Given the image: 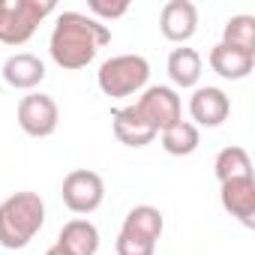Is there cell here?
<instances>
[{
    "label": "cell",
    "instance_id": "22",
    "mask_svg": "<svg viewBox=\"0 0 255 255\" xmlns=\"http://www.w3.org/2000/svg\"><path fill=\"white\" fill-rule=\"evenodd\" d=\"M6 3L9 0H0V24H3V15H6Z\"/></svg>",
    "mask_w": 255,
    "mask_h": 255
},
{
    "label": "cell",
    "instance_id": "13",
    "mask_svg": "<svg viewBox=\"0 0 255 255\" xmlns=\"http://www.w3.org/2000/svg\"><path fill=\"white\" fill-rule=\"evenodd\" d=\"M3 81L12 90H33L45 81V63L36 54L18 51L3 60Z\"/></svg>",
    "mask_w": 255,
    "mask_h": 255
},
{
    "label": "cell",
    "instance_id": "7",
    "mask_svg": "<svg viewBox=\"0 0 255 255\" xmlns=\"http://www.w3.org/2000/svg\"><path fill=\"white\" fill-rule=\"evenodd\" d=\"M60 195H63V204L72 213L87 216V213L99 210V204L105 201V180L90 168H75L63 177Z\"/></svg>",
    "mask_w": 255,
    "mask_h": 255
},
{
    "label": "cell",
    "instance_id": "14",
    "mask_svg": "<svg viewBox=\"0 0 255 255\" xmlns=\"http://www.w3.org/2000/svg\"><path fill=\"white\" fill-rule=\"evenodd\" d=\"M207 63L210 69L219 75V78H228V81H243L252 69H255V54H246V51H237L225 42H216L207 54Z\"/></svg>",
    "mask_w": 255,
    "mask_h": 255
},
{
    "label": "cell",
    "instance_id": "8",
    "mask_svg": "<svg viewBox=\"0 0 255 255\" xmlns=\"http://www.w3.org/2000/svg\"><path fill=\"white\" fill-rule=\"evenodd\" d=\"M15 117H18V126L24 135L48 138V135H54L57 123H60V108L48 93H27V96H21Z\"/></svg>",
    "mask_w": 255,
    "mask_h": 255
},
{
    "label": "cell",
    "instance_id": "17",
    "mask_svg": "<svg viewBox=\"0 0 255 255\" xmlns=\"http://www.w3.org/2000/svg\"><path fill=\"white\" fill-rule=\"evenodd\" d=\"M159 141H162V150L168 156H189L198 150L201 144V132H198V126L189 123V120H177L171 123L168 129L159 132Z\"/></svg>",
    "mask_w": 255,
    "mask_h": 255
},
{
    "label": "cell",
    "instance_id": "6",
    "mask_svg": "<svg viewBox=\"0 0 255 255\" xmlns=\"http://www.w3.org/2000/svg\"><path fill=\"white\" fill-rule=\"evenodd\" d=\"M132 105L138 108V114L153 126L156 132L168 129V126L177 123V120H183V102H180L177 90L168 87V84H150V87H144Z\"/></svg>",
    "mask_w": 255,
    "mask_h": 255
},
{
    "label": "cell",
    "instance_id": "1",
    "mask_svg": "<svg viewBox=\"0 0 255 255\" xmlns=\"http://www.w3.org/2000/svg\"><path fill=\"white\" fill-rule=\"evenodd\" d=\"M108 42H111L108 24H102L84 12L66 9L54 21L51 39H48V54L60 69H84L99 54V48H105Z\"/></svg>",
    "mask_w": 255,
    "mask_h": 255
},
{
    "label": "cell",
    "instance_id": "15",
    "mask_svg": "<svg viewBox=\"0 0 255 255\" xmlns=\"http://www.w3.org/2000/svg\"><path fill=\"white\" fill-rule=\"evenodd\" d=\"M165 69H168V78H171L174 87H180V90H189V87H192V90H195L198 81H201L204 60H201V54H198L195 48L180 45V48H174V51L168 54Z\"/></svg>",
    "mask_w": 255,
    "mask_h": 255
},
{
    "label": "cell",
    "instance_id": "5",
    "mask_svg": "<svg viewBox=\"0 0 255 255\" xmlns=\"http://www.w3.org/2000/svg\"><path fill=\"white\" fill-rule=\"evenodd\" d=\"M54 9H57L54 0H9L3 24H0V42L3 45H24Z\"/></svg>",
    "mask_w": 255,
    "mask_h": 255
},
{
    "label": "cell",
    "instance_id": "9",
    "mask_svg": "<svg viewBox=\"0 0 255 255\" xmlns=\"http://www.w3.org/2000/svg\"><path fill=\"white\" fill-rule=\"evenodd\" d=\"M231 114V99L222 87H195L192 96H189V123L195 126H207V129H213V126H222Z\"/></svg>",
    "mask_w": 255,
    "mask_h": 255
},
{
    "label": "cell",
    "instance_id": "20",
    "mask_svg": "<svg viewBox=\"0 0 255 255\" xmlns=\"http://www.w3.org/2000/svg\"><path fill=\"white\" fill-rule=\"evenodd\" d=\"M87 9H90V18L108 24V21H117V18H123L129 12V0H111V3L108 0H90Z\"/></svg>",
    "mask_w": 255,
    "mask_h": 255
},
{
    "label": "cell",
    "instance_id": "3",
    "mask_svg": "<svg viewBox=\"0 0 255 255\" xmlns=\"http://www.w3.org/2000/svg\"><path fill=\"white\" fill-rule=\"evenodd\" d=\"M147 81H150V63L141 54H114L96 72L99 90L111 99L138 96L147 87Z\"/></svg>",
    "mask_w": 255,
    "mask_h": 255
},
{
    "label": "cell",
    "instance_id": "19",
    "mask_svg": "<svg viewBox=\"0 0 255 255\" xmlns=\"http://www.w3.org/2000/svg\"><path fill=\"white\" fill-rule=\"evenodd\" d=\"M222 42L237 48V51L255 54V18L252 15H231L222 27Z\"/></svg>",
    "mask_w": 255,
    "mask_h": 255
},
{
    "label": "cell",
    "instance_id": "4",
    "mask_svg": "<svg viewBox=\"0 0 255 255\" xmlns=\"http://www.w3.org/2000/svg\"><path fill=\"white\" fill-rule=\"evenodd\" d=\"M162 228H165V219H162L159 207H153V204L132 207L123 216V225H120V234L114 243L117 255H153L156 243L162 237Z\"/></svg>",
    "mask_w": 255,
    "mask_h": 255
},
{
    "label": "cell",
    "instance_id": "11",
    "mask_svg": "<svg viewBox=\"0 0 255 255\" xmlns=\"http://www.w3.org/2000/svg\"><path fill=\"white\" fill-rule=\"evenodd\" d=\"M219 201L228 216H234L246 228H255V177L219 183Z\"/></svg>",
    "mask_w": 255,
    "mask_h": 255
},
{
    "label": "cell",
    "instance_id": "18",
    "mask_svg": "<svg viewBox=\"0 0 255 255\" xmlns=\"http://www.w3.org/2000/svg\"><path fill=\"white\" fill-rule=\"evenodd\" d=\"M213 174H216L219 183L240 180V177H252V159H249V153L240 144L222 147L216 153V159H213Z\"/></svg>",
    "mask_w": 255,
    "mask_h": 255
},
{
    "label": "cell",
    "instance_id": "2",
    "mask_svg": "<svg viewBox=\"0 0 255 255\" xmlns=\"http://www.w3.org/2000/svg\"><path fill=\"white\" fill-rule=\"evenodd\" d=\"M45 225V201L24 189L0 201V246L3 249H24Z\"/></svg>",
    "mask_w": 255,
    "mask_h": 255
},
{
    "label": "cell",
    "instance_id": "21",
    "mask_svg": "<svg viewBox=\"0 0 255 255\" xmlns=\"http://www.w3.org/2000/svg\"><path fill=\"white\" fill-rule=\"evenodd\" d=\"M45 255H69V252H66V249H63L60 243H54V246H51V249H48Z\"/></svg>",
    "mask_w": 255,
    "mask_h": 255
},
{
    "label": "cell",
    "instance_id": "10",
    "mask_svg": "<svg viewBox=\"0 0 255 255\" xmlns=\"http://www.w3.org/2000/svg\"><path fill=\"white\" fill-rule=\"evenodd\" d=\"M159 30L168 42L186 45L198 30V9L192 0H168L159 12Z\"/></svg>",
    "mask_w": 255,
    "mask_h": 255
},
{
    "label": "cell",
    "instance_id": "16",
    "mask_svg": "<svg viewBox=\"0 0 255 255\" xmlns=\"http://www.w3.org/2000/svg\"><path fill=\"white\" fill-rule=\"evenodd\" d=\"M57 243L69 255H96L99 252V228L84 216L69 219L57 234Z\"/></svg>",
    "mask_w": 255,
    "mask_h": 255
},
{
    "label": "cell",
    "instance_id": "12",
    "mask_svg": "<svg viewBox=\"0 0 255 255\" xmlns=\"http://www.w3.org/2000/svg\"><path fill=\"white\" fill-rule=\"evenodd\" d=\"M111 129H114L117 141L126 144V147H147V144L159 135L153 126L138 114L135 105H123V108H117V111L111 114Z\"/></svg>",
    "mask_w": 255,
    "mask_h": 255
}]
</instances>
